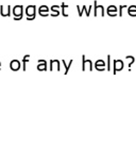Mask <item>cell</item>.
I'll list each match as a JSON object with an SVG mask.
<instances>
[{
    "label": "cell",
    "instance_id": "603a6c76",
    "mask_svg": "<svg viewBox=\"0 0 136 146\" xmlns=\"http://www.w3.org/2000/svg\"><path fill=\"white\" fill-rule=\"evenodd\" d=\"M0 70H1V62H0Z\"/></svg>",
    "mask_w": 136,
    "mask_h": 146
},
{
    "label": "cell",
    "instance_id": "5bb4252c",
    "mask_svg": "<svg viewBox=\"0 0 136 146\" xmlns=\"http://www.w3.org/2000/svg\"><path fill=\"white\" fill-rule=\"evenodd\" d=\"M61 62H62V63H63V65L65 66V73L64 74H65V75H67L68 72H69V69H70V66L72 65V62H73V60H70L68 64H67V62L65 61V60H62Z\"/></svg>",
    "mask_w": 136,
    "mask_h": 146
},
{
    "label": "cell",
    "instance_id": "ba28073f",
    "mask_svg": "<svg viewBox=\"0 0 136 146\" xmlns=\"http://www.w3.org/2000/svg\"><path fill=\"white\" fill-rule=\"evenodd\" d=\"M21 62L18 61V60H12V61L10 62V68L12 69V70H14V72H17V70H19L20 66H21V64H20Z\"/></svg>",
    "mask_w": 136,
    "mask_h": 146
},
{
    "label": "cell",
    "instance_id": "3957f363",
    "mask_svg": "<svg viewBox=\"0 0 136 146\" xmlns=\"http://www.w3.org/2000/svg\"><path fill=\"white\" fill-rule=\"evenodd\" d=\"M82 70H83V72H85V70H89V72H92V60H87V59H85V56H82Z\"/></svg>",
    "mask_w": 136,
    "mask_h": 146
},
{
    "label": "cell",
    "instance_id": "d6986e66",
    "mask_svg": "<svg viewBox=\"0 0 136 146\" xmlns=\"http://www.w3.org/2000/svg\"><path fill=\"white\" fill-rule=\"evenodd\" d=\"M77 10H78V13H79V16L82 17V15H83V12H85V11L87 10V8H86L85 5H83V7H82V9H81L79 5H77Z\"/></svg>",
    "mask_w": 136,
    "mask_h": 146
},
{
    "label": "cell",
    "instance_id": "44dd1931",
    "mask_svg": "<svg viewBox=\"0 0 136 146\" xmlns=\"http://www.w3.org/2000/svg\"><path fill=\"white\" fill-rule=\"evenodd\" d=\"M127 8V5H120L119 7V16L121 17L122 16V11H123V9Z\"/></svg>",
    "mask_w": 136,
    "mask_h": 146
},
{
    "label": "cell",
    "instance_id": "ac0fdd59",
    "mask_svg": "<svg viewBox=\"0 0 136 146\" xmlns=\"http://www.w3.org/2000/svg\"><path fill=\"white\" fill-rule=\"evenodd\" d=\"M125 60L129 61V70H131V66L134 64V62H135V58L132 57V56H127V57H125Z\"/></svg>",
    "mask_w": 136,
    "mask_h": 146
},
{
    "label": "cell",
    "instance_id": "277c9868",
    "mask_svg": "<svg viewBox=\"0 0 136 146\" xmlns=\"http://www.w3.org/2000/svg\"><path fill=\"white\" fill-rule=\"evenodd\" d=\"M22 11H24V7L22 5H16L13 9V14L15 15L14 19L15 21H20L22 18Z\"/></svg>",
    "mask_w": 136,
    "mask_h": 146
},
{
    "label": "cell",
    "instance_id": "52a82bcc",
    "mask_svg": "<svg viewBox=\"0 0 136 146\" xmlns=\"http://www.w3.org/2000/svg\"><path fill=\"white\" fill-rule=\"evenodd\" d=\"M50 70H57L60 72L61 69V63L59 60H51L50 61V66H49Z\"/></svg>",
    "mask_w": 136,
    "mask_h": 146
},
{
    "label": "cell",
    "instance_id": "6da1fadb",
    "mask_svg": "<svg viewBox=\"0 0 136 146\" xmlns=\"http://www.w3.org/2000/svg\"><path fill=\"white\" fill-rule=\"evenodd\" d=\"M26 15L28 21H33L35 19L36 16V7L35 5H29L26 9Z\"/></svg>",
    "mask_w": 136,
    "mask_h": 146
},
{
    "label": "cell",
    "instance_id": "8992f818",
    "mask_svg": "<svg viewBox=\"0 0 136 146\" xmlns=\"http://www.w3.org/2000/svg\"><path fill=\"white\" fill-rule=\"evenodd\" d=\"M0 14H1V16H3V17L10 16V15H11V7H10V5H7V7L1 5V7H0Z\"/></svg>",
    "mask_w": 136,
    "mask_h": 146
},
{
    "label": "cell",
    "instance_id": "7402d4cb",
    "mask_svg": "<svg viewBox=\"0 0 136 146\" xmlns=\"http://www.w3.org/2000/svg\"><path fill=\"white\" fill-rule=\"evenodd\" d=\"M92 7L90 5V7H89V8H88L86 11H85V13H86V16H87V17L89 16V14H90V11H92Z\"/></svg>",
    "mask_w": 136,
    "mask_h": 146
},
{
    "label": "cell",
    "instance_id": "5b68a950",
    "mask_svg": "<svg viewBox=\"0 0 136 146\" xmlns=\"http://www.w3.org/2000/svg\"><path fill=\"white\" fill-rule=\"evenodd\" d=\"M94 15L95 16H98V15H101L103 17L104 16V8L102 5H98L97 1H94Z\"/></svg>",
    "mask_w": 136,
    "mask_h": 146
},
{
    "label": "cell",
    "instance_id": "9a60e30c",
    "mask_svg": "<svg viewBox=\"0 0 136 146\" xmlns=\"http://www.w3.org/2000/svg\"><path fill=\"white\" fill-rule=\"evenodd\" d=\"M128 14L130 16L136 17V5H131L128 8Z\"/></svg>",
    "mask_w": 136,
    "mask_h": 146
},
{
    "label": "cell",
    "instance_id": "9c48e42d",
    "mask_svg": "<svg viewBox=\"0 0 136 146\" xmlns=\"http://www.w3.org/2000/svg\"><path fill=\"white\" fill-rule=\"evenodd\" d=\"M106 13H108V16H117V13H118V9L115 5H110L108 9H106Z\"/></svg>",
    "mask_w": 136,
    "mask_h": 146
},
{
    "label": "cell",
    "instance_id": "ffe728a7",
    "mask_svg": "<svg viewBox=\"0 0 136 146\" xmlns=\"http://www.w3.org/2000/svg\"><path fill=\"white\" fill-rule=\"evenodd\" d=\"M108 70H111V56L108 54Z\"/></svg>",
    "mask_w": 136,
    "mask_h": 146
},
{
    "label": "cell",
    "instance_id": "e0dca14e",
    "mask_svg": "<svg viewBox=\"0 0 136 146\" xmlns=\"http://www.w3.org/2000/svg\"><path fill=\"white\" fill-rule=\"evenodd\" d=\"M30 58H31L30 54H26V56L24 57V59H22V68H24V72H26V69H27V63L29 62Z\"/></svg>",
    "mask_w": 136,
    "mask_h": 146
},
{
    "label": "cell",
    "instance_id": "4fadbf2b",
    "mask_svg": "<svg viewBox=\"0 0 136 146\" xmlns=\"http://www.w3.org/2000/svg\"><path fill=\"white\" fill-rule=\"evenodd\" d=\"M60 15V5H53L51 7V16L56 17Z\"/></svg>",
    "mask_w": 136,
    "mask_h": 146
},
{
    "label": "cell",
    "instance_id": "8fae6325",
    "mask_svg": "<svg viewBox=\"0 0 136 146\" xmlns=\"http://www.w3.org/2000/svg\"><path fill=\"white\" fill-rule=\"evenodd\" d=\"M49 11H50V9H49L47 5H42V7H40V9H38V13H40V16H43V17L48 16Z\"/></svg>",
    "mask_w": 136,
    "mask_h": 146
},
{
    "label": "cell",
    "instance_id": "2e32d148",
    "mask_svg": "<svg viewBox=\"0 0 136 146\" xmlns=\"http://www.w3.org/2000/svg\"><path fill=\"white\" fill-rule=\"evenodd\" d=\"M61 8H62V14H63V16H64V17H67L68 16L67 10H68V8H69V7H68V5L66 3H64V2H63V3L61 4Z\"/></svg>",
    "mask_w": 136,
    "mask_h": 146
},
{
    "label": "cell",
    "instance_id": "7c38bea8",
    "mask_svg": "<svg viewBox=\"0 0 136 146\" xmlns=\"http://www.w3.org/2000/svg\"><path fill=\"white\" fill-rule=\"evenodd\" d=\"M38 64H37V69L40 70V72H45V70H47V62L45 61V60H38Z\"/></svg>",
    "mask_w": 136,
    "mask_h": 146
},
{
    "label": "cell",
    "instance_id": "30bf717a",
    "mask_svg": "<svg viewBox=\"0 0 136 146\" xmlns=\"http://www.w3.org/2000/svg\"><path fill=\"white\" fill-rule=\"evenodd\" d=\"M95 68L99 72H103L105 70V62L103 60H97L95 62Z\"/></svg>",
    "mask_w": 136,
    "mask_h": 146
},
{
    "label": "cell",
    "instance_id": "7a4b0ae2",
    "mask_svg": "<svg viewBox=\"0 0 136 146\" xmlns=\"http://www.w3.org/2000/svg\"><path fill=\"white\" fill-rule=\"evenodd\" d=\"M124 67V63L122 60H114L113 62V73L114 75H116L118 72L122 70Z\"/></svg>",
    "mask_w": 136,
    "mask_h": 146
}]
</instances>
